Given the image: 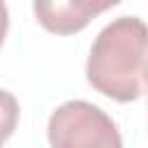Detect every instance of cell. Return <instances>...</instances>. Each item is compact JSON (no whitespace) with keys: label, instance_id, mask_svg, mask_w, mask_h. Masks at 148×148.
<instances>
[{"label":"cell","instance_id":"7a4b0ae2","mask_svg":"<svg viewBox=\"0 0 148 148\" xmlns=\"http://www.w3.org/2000/svg\"><path fill=\"white\" fill-rule=\"evenodd\" d=\"M46 139L51 148H123L116 120L86 99L60 104L49 116Z\"/></svg>","mask_w":148,"mask_h":148},{"label":"cell","instance_id":"8992f818","mask_svg":"<svg viewBox=\"0 0 148 148\" xmlns=\"http://www.w3.org/2000/svg\"><path fill=\"white\" fill-rule=\"evenodd\" d=\"M0 148H2V146H0Z\"/></svg>","mask_w":148,"mask_h":148},{"label":"cell","instance_id":"5b68a950","mask_svg":"<svg viewBox=\"0 0 148 148\" xmlns=\"http://www.w3.org/2000/svg\"><path fill=\"white\" fill-rule=\"evenodd\" d=\"M7 28H9V12H7L5 0H0V46L7 37Z\"/></svg>","mask_w":148,"mask_h":148},{"label":"cell","instance_id":"3957f363","mask_svg":"<svg viewBox=\"0 0 148 148\" xmlns=\"http://www.w3.org/2000/svg\"><path fill=\"white\" fill-rule=\"evenodd\" d=\"M123 0H32L37 23L51 35H76L95 16L120 5Z\"/></svg>","mask_w":148,"mask_h":148},{"label":"cell","instance_id":"277c9868","mask_svg":"<svg viewBox=\"0 0 148 148\" xmlns=\"http://www.w3.org/2000/svg\"><path fill=\"white\" fill-rule=\"evenodd\" d=\"M18 116H21L18 99L9 90L0 88V146L14 134V130L18 125Z\"/></svg>","mask_w":148,"mask_h":148},{"label":"cell","instance_id":"6da1fadb","mask_svg":"<svg viewBox=\"0 0 148 148\" xmlns=\"http://www.w3.org/2000/svg\"><path fill=\"white\" fill-rule=\"evenodd\" d=\"M146 23L139 16H120L95 37L86 62V79L113 102H136L146 92Z\"/></svg>","mask_w":148,"mask_h":148}]
</instances>
